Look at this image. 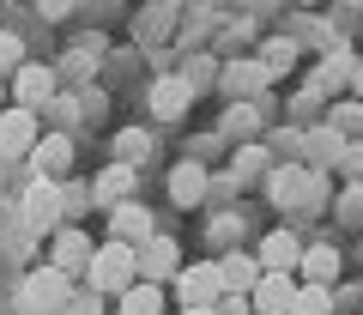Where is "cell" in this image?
Segmentation results:
<instances>
[{"label": "cell", "mask_w": 363, "mask_h": 315, "mask_svg": "<svg viewBox=\"0 0 363 315\" xmlns=\"http://www.w3.org/2000/svg\"><path fill=\"white\" fill-rule=\"evenodd\" d=\"M133 279H140V267H133V249H128V243H97V249H91L85 291H97V297H121Z\"/></svg>", "instance_id": "1"}, {"label": "cell", "mask_w": 363, "mask_h": 315, "mask_svg": "<svg viewBox=\"0 0 363 315\" xmlns=\"http://www.w3.org/2000/svg\"><path fill=\"white\" fill-rule=\"evenodd\" d=\"M67 297H73V279H67L61 267H37V273L18 285V309H30V315H61Z\"/></svg>", "instance_id": "2"}, {"label": "cell", "mask_w": 363, "mask_h": 315, "mask_svg": "<svg viewBox=\"0 0 363 315\" xmlns=\"http://www.w3.org/2000/svg\"><path fill=\"white\" fill-rule=\"evenodd\" d=\"M55 85H61V73L43 67V61H18L13 79H6V92H13L18 109H49L55 104Z\"/></svg>", "instance_id": "3"}, {"label": "cell", "mask_w": 363, "mask_h": 315, "mask_svg": "<svg viewBox=\"0 0 363 315\" xmlns=\"http://www.w3.org/2000/svg\"><path fill=\"white\" fill-rule=\"evenodd\" d=\"M218 297H224L218 261H182L176 267V303H182V309H212Z\"/></svg>", "instance_id": "4"}, {"label": "cell", "mask_w": 363, "mask_h": 315, "mask_svg": "<svg viewBox=\"0 0 363 315\" xmlns=\"http://www.w3.org/2000/svg\"><path fill=\"white\" fill-rule=\"evenodd\" d=\"M18 212H25V231H30V236H55V224H61V182L30 176V188H25V200H18Z\"/></svg>", "instance_id": "5"}, {"label": "cell", "mask_w": 363, "mask_h": 315, "mask_svg": "<svg viewBox=\"0 0 363 315\" xmlns=\"http://www.w3.org/2000/svg\"><path fill=\"white\" fill-rule=\"evenodd\" d=\"M133 267H140V279H152V285H169V279H176V267H182L176 236H169V231H152L140 249H133Z\"/></svg>", "instance_id": "6"}, {"label": "cell", "mask_w": 363, "mask_h": 315, "mask_svg": "<svg viewBox=\"0 0 363 315\" xmlns=\"http://www.w3.org/2000/svg\"><path fill=\"white\" fill-rule=\"evenodd\" d=\"M267 85H272V73H267L260 61H224V67H218V92L230 97V104H255Z\"/></svg>", "instance_id": "7"}, {"label": "cell", "mask_w": 363, "mask_h": 315, "mask_svg": "<svg viewBox=\"0 0 363 315\" xmlns=\"http://www.w3.org/2000/svg\"><path fill=\"white\" fill-rule=\"evenodd\" d=\"M43 140L37 128V109H0V158H30V145Z\"/></svg>", "instance_id": "8"}, {"label": "cell", "mask_w": 363, "mask_h": 315, "mask_svg": "<svg viewBox=\"0 0 363 315\" xmlns=\"http://www.w3.org/2000/svg\"><path fill=\"white\" fill-rule=\"evenodd\" d=\"M303 182H309V164L285 158V164H272V170H267V200H272L279 212H297V200H303Z\"/></svg>", "instance_id": "9"}, {"label": "cell", "mask_w": 363, "mask_h": 315, "mask_svg": "<svg viewBox=\"0 0 363 315\" xmlns=\"http://www.w3.org/2000/svg\"><path fill=\"white\" fill-rule=\"evenodd\" d=\"M291 297H297V279L291 273H260L255 291H248V309L255 315H291Z\"/></svg>", "instance_id": "10"}, {"label": "cell", "mask_w": 363, "mask_h": 315, "mask_svg": "<svg viewBox=\"0 0 363 315\" xmlns=\"http://www.w3.org/2000/svg\"><path fill=\"white\" fill-rule=\"evenodd\" d=\"M152 212L140 206V200H121V206H109V243H128V249H140L145 236H152Z\"/></svg>", "instance_id": "11"}, {"label": "cell", "mask_w": 363, "mask_h": 315, "mask_svg": "<svg viewBox=\"0 0 363 315\" xmlns=\"http://www.w3.org/2000/svg\"><path fill=\"white\" fill-rule=\"evenodd\" d=\"M188 104H194V85H188L182 73H164L152 85V116L157 121H182V116H188Z\"/></svg>", "instance_id": "12"}, {"label": "cell", "mask_w": 363, "mask_h": 315, "mask_svg": "<svg viewBox=\"0 0 363 315\" xmlns=\"http://www.w3.org/2000/svg\"><path fill=\"white\" fill-rule=\"evenodd\" d=\"M91 249H97V243H91L85 231H55V261H49V267H61L67 279H85Z\"/></svg>", "instance_id": "13"}, {"label": "cell", "mask_w": 363, "mask_h": 315, "mask_svg": "<svg viewBox=\"0 0 363 315\" xmlns=\"http://www.w3.org/2000/svg\"><path fill=\"white\" fill-rule=\"evenodd\" d=\"M339 267H345V255H339L333 243H309V249L297 255L303 285H333V279H339Z\"/></svg>", "instance_id": "14"}, {"label": "cell", "mask_w": 363, "mask_h": 315, "mask_svg": "<svg viewBox=\"0 0 363 315\" xmlns=\"http://www.w3.org/2000/svg\"><path fill=\"white\" fill-rule=\"evenodd\" d=\"M67 164H73V133H43V140L30 145V170L49 176V182L67 170Z\"/></svg>", "instance_id": "15"}, {"label": "cell", "mask_w": 363, "mask_h": 315, "mask_svg": "<svg viewBox=\"0 0 363 315\" xmlns=\"http://www.w3.org/2000/svg\"><path fill=\"white\" fill-rule=\"evenodd\" d=\"M297 152L309 158V170H333L339 158H345V140L321 121V128H303V145H297Z\"/></svg>", "instance_id": "16"}, {"label": "cell", "mask_w": 363, "mask_h": 315, "mask_svg": "<svg viewBox=\"0 0 363 315\" xmlns=\"http://www.w3.org/2000/svg\"><path fill=\"white\" fill-rule=\"evenodd\" d=\"M206 164H194V158H182L176 170H169V200H176V206H200V200H206Z\"/></svg>", "instance_id": "17"}, {"label": "cell", "mask_w": 363, "mask_h": 315, "mask_svg": "<svg viewBox=\"0 0 363 315\" xmlns=\"http://www.w3.org/2000/svg\"><path fill=\"white\" fill-rule=\"evenodd\" d=\"M255 279H260V261H255V255H242V249H224V261H218V285H224V291L248 297V291H255Z\"/></svg>", "instance_id": "18"}, {"label": "cell", "mask_w": 363, "mask_h": 315, "mask_svg": "<svg viewBox=\"0 0 363 315\" xmlns=\"http://www.w3.org/2000/svg\"><path fill=\"white\" fill-rule=\"evenodd\" d=\"M297 255H303L297 236H291V231H272L267 243L255 249V261H260V273H291V267H297Z\"/></svg>", "instance_id": "19"}, {"label": "cell", "mask_w": 363, "mask_h": 315, "mask_svg": "<svg viewBox=\"0 0 363 315\" xmlns=\"http://www.w3.org/2000/svg\"><path fill=\"white\" fill-rule=\"evenodd\" d=\"M351 61H357L351 49H333V55L321 61V73L309 79V92H315V97H333V92H345V85H351Z\"/></svg>", "instance_id": "20"}, {"label": "cell", "mask_w": 363, "mask_h": 315, "mask_svg": "<svg viewBox=\"0 0 363 315\" xmlns=\"http://www.w3.org/2000/svg\"><path fill=\"white\" fill-rule=\"evenodd\" d=\"M133 164H109L97 182H91V200H104V206H121V200H133Z\"/></svg>", "instance_id": "21"}, {"label": "cell", "mask_w": 363, "mask_h": 315, "mask_svg": "<svg viewBox=\"0 0 363 315\" xmlns=\"http://www.w3.org/2000/svg\"><path fill=\"white\" fill-rule=\"evenodd\" d=\"M260 133V104H230L218 116V140H236V145H248Z\"/></svg>", "instance_id": "22"}, {"label": "cell", "mask_w": 363, "mask_h": 315, "mask_svg": "<svg viewBox=\"0 0 363 315\" xmlns=\"http://www.w3.org/2000/svg\"><path fill=\"white\" fill-rule=\"evenodd\" d=\"M121 315H164V285H152V279H133V285L121 291Z\"/></svg>", "instance_id": "23"}, {"label": "cell", "mask_w": 363, "mask_h": 315, "mask_svg": "<svg viewBox=\"0 0 363 315\" xmlns=\"http://www.w3.org/2000/svg\"><path fill=\"white\" fill-rule=\"evenodd\" d=\"M291 315H333V285H303V279H297Z\"/></svg>", "instance_id": "24"}, {"label": "cell", "mask_w": 363, "mask_h": 315, "mask_svg": "<svg viewBox=\"0 0 363 315\" xmlns=\"http://www.w3.org/2000/svg\"><path fill=\"white\" fill-rule=\"evenodd\" d=\"M255 61L267 67L272 79H279V73H291V61H297V43H291V37H267V43H260V55H255Z\"/></svg>", "instance_id": "25"}, {"label": "cell", "mask_w": 363, "mask_h": 315, "mask_svg": "<svg viewBox=\"0 0 363 315\" xmlns=\"http://www.w3.org/2000/svg\"><path fill=\"white\" fill-rule=\"evenodd\" d=\"M145 158H152V133H145V128H128V133H116V164H133V170H140Z\"/></svg>", "instance_id": "26"}, {"label": "cell", "mask_w": 363, "mask_h": 315, "mask_svg": "<svg viewBox=\"0 0 363 315\" xmlns=\"http://www.w3.org/2000/svg\"><path fill=\"white\" fill-rule=\"evenodd\" d=\"M327 128H333L339 140H357V133H363V104H357V97H345V104H333V116H327Z\"/></svg>", "instance_id": "27"}, {"label": "cell", "mask_w": 363, "mask_h": 315, "mask_svg": "<svg viewBox=\"0 0 363 315\" xmlns=\"http://www.w3.org/2000/svg\"><path fill=\"white\" fill-rule=\"evenodd\" d=\"M333 212H339V224H351V231H363V182H345V188H339Z\"/></svg>", "instance_id": "28"}, {"label": "cell", "mask_w": 363, "mask_h": 315, "mask_svg": "<svg viewBox=\"0 0 363 315\" xmlns=\"http://www.w3.org/2000/svg\"><path fill=\"white\" fill-rule=\"evenodd\" d=\"M267 170H272L267 145H255V140H248L242 152H236V170H230V176H236V182H248V176H267Z\"/></svg>", "instance_id": "29"}, {"label": "cell", "mask_w": 363, "mask_h": 315, "mask_svg": "<svg viewBox=\"0 0 363 315\" xmlns=\"http://www.w3.org/2000/svg\"><path fill=\"white\" fill-rule=\"evenodd\" d=\"M327 200H333V182H327V170H309V182H303V200H297V212H321Z\"/></svg>", "instance_id": "30"}, {"label": "cell", "mask_w": 363, "mask_h": 315, "mask_svg": "<svg viewBox=\"0 0 363 315\" xmlns=\"http://www.w3.org/2000/svg\"><path fill=\"white\" fill-rule=\"evenodd\" d=\"M206 236L218 243V249H236V236H242V219H236V212H218V219L206 224Z\"/></svg>", "instance_id": "31"}, {"label": "cell", "mask_w": 363, "mask_h": 315, "mask_svg": "<svg viewBox=\"0 0 363 315\" xmlns=\"http://www.w3.org/2000/svg\"><path fill=\"white\" fill-rule=\"evenodd\" d=\"M182 79H188L194 92H206L212 79H218V61H212V55H194V61H188V73H182Z\"/></svg>", "instance_id": "32"}, {"label": "cell", "mask_w": 363, "mask_h": 315, "mask_svg": "<svg viewBox=\"0 0 363 315\" xmlns=\"http://www.w3.org/2000/svg\"><path fill=\"white\" fill-rule=\"evenodd\" d=\"M61 315H104V297H97V291H73V297L61 303Z\"/></svg>", "instance_id": "33"}, {"label": "cell", "mask_w": 363, "mask_h": 315, "mask_svg": "<svg viewBox=\"0 0 363 315\" xmlns=\"http://www.w3.org/2000/svg\"><path fill=\"white\" fill-rule=\"evenodd\" d=\"M18 61H30V55H25V43H18L13 31H0V73H13Z\"/></svg>", "instance_id": "34"}, {"label": "cell", "mask_w": 363, "mask_h": 315, "mask_svg": "<svg viewBox=\"0 0 363 315\" xmlns=\"http://www.w3.org/2000/svg\"><path fill=\"white\" fill-rule=\"evenodd\" d=\"M85 206H91V188H61V219H67V212L85 219Z\"/></svg>", "instance_id": "35"}, {"label": "cell", "mask_w": 363, "mask_h": 315, "mask_svg": "<svg viewBox=\"0 0 363 315\" xmlns=\"http://www.w3.org/2000/svg\"><path fill=\"white\" fill-rule=\"evenodd\" d=\"M351 170V182H363V140H345V158H339Z\"/></svg>", "instance_id": "36"}, {"label": "cell", "mask_w": 363, "mask_h": 315, "mask_svg": "<svg viewBox=\"0 0 363 315\" xmlns=\"http://www.w3.org/2000/svg\"><path fill=\"white\" fill-rule=\"evenodd\" d=\"M212 309H218V315H255V309H248V297H236V291H224Z\"/></svg>", "instance_id": "37"}, {"label": "cell", "mask_w": 363, "mask_h": 315, "mask_svg": "<svg viewBox=\"0 0 363 315\" xmlns=\"http://www.w3.org/2000/svg\"><path fill=\"white\" fill-rule=\"evenodd\" d=\"M37 13L43 18H67V13H79V0H37Z\"/></svg>", "instance_id": "38"}, {"label": "cell", "mask_w": 363, "mask_h": 315, "mask_svg": "<svg viewBox=\"0 0 363 315\" xmlns=\"http://www.w3.org/2000/svg\"><path fill=\"white\" fill-rule=\"evenodd\" d=\"M351 92H357V104H363V55L351 61Z\"/></svg>", "instance_id": "39"}, {"label": "cell", "mask_w": 363, "mask_h": 315, "mask_svg": "<svg viewBox=\"0 0 363 315\" xmlns=\"http://www.w3.org/2000/svg\"><path fill=\"white\" fill-rule=\"evenodd\" d=\"M182 315H218V309H182Z\"/></svg>", "instance_id": "40"}, {"label": "cell", "mask_w": 363, "mask_h": 315, "mask_svg": "<svg viewBox=\"0 0 363 315\" xmlns=\"http://www.w3.org/2000/svg\"><path fill=\"white\" fill-rule=\"evenodd\" d=\"M303 6H321V0H303Z\"/></svg>", "instance_id": "41"}, {"label": "cell", "mask_w": 363, "mask_h": 315, "mask_svg": "<svg viewBox=\"0 0 363 315\" xmlns=\"http://www.w3.org/2000/svg\"><path fill=\"white\" fill-rule=\"evenodd\" d=\"M0 97H6V79H0Z\"/></svg>", "instance_id": "42"}, {"label": "cell", "mask_w": 363, "mask_h": 315, "mask_svg": "<svg viewBox=\"0 0 363 315\" xmlns=\"http://www.w3.org/2000/svg\"><path fill=\"white\" fill-rule=\"evenodd\" d=\"M345 6H363V0H345Z\"/></svg>", "instance_id": "43"}]
</instances>
